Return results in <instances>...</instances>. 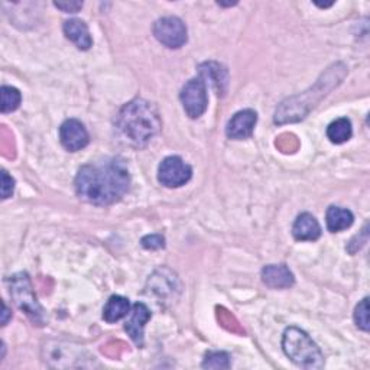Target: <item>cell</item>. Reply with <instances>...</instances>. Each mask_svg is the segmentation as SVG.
I'll return each mask as SVG.
<instances>
[{"instance_id":"obj_1","label":"cell","mask_w":370,"mask_h":370,"mask_svg":"<svg viewBox=\"0 0 370 370\" xmlns=\"http://www.w3.org/2000/svg\"><path fill=\"white\" fill-rule=\"evenodd\" d=\"M129 185V169L120 158L84 165L75 176L77 196L95 206H109L119 201L127 193Z\"/></svg>"},{"instance_id":"obj_2","label":"cell","mask_w":370,"mask_h":370,"mask_svg":"<svg viewBox=\"0 0 370 370\" xmlns=\"http://www.w3.org/2000/svg\"><path fill=\"white\" fill-rule=\"evenodd\" d=\"M116 125L132 145L145 147L159 132L162 122L152 103L134 99L120 110Z\"/></svg>"},{"instance_id":"obj_3","label":"cell","mask_w":370,"mask_h":370,"mask_svg":"<svg viewBox=\"0 0 370 370\" xmlns=\"http://www.w3.org/2000/svg\"><path fill=\"white\" fill-rule=\"evenodd\" d=\"M282 347L285 354L300 367L321 369L324 366V356L318 346L305 332L297 327H290L285 330Z\"/></svg>"},{"instance_id":"obj_4","label":"cell","mask_w":370,"mask_h":370,"mask_svg":"<svg viewBox=\"0 0 370 370\" xmlns=\"http://www.w3.org/2000/svg\"><path fill=\"white\" fill-rule=\"evenodd\" d=\"M11 285V297L15 304L33 321L38 326L45 324V312L42 307L38 304L36 297L32 291V285L29 281L28 273H16L9 278Z\"/></svg>"},{"instance_id":"obj_5","label":"cell","mask_w":370,"mask_h":370,"mask_svg":"<svg viewBox=\"0 0 370 370\" xmlns=\"http://www.w3.org/2000/svg\"><path fill=\"white\" fill-rule=\"evenodd\" d=\"M179 99L185 113H187L191 119H199L200 116H203L208 105L207 87L204 80L201 77L190 80L182 87Z\"/></svg>"},{"instance_id":"obj_6","label":"cell","mask_w":370,"mask_h":370,"mask_svg":"<svg viewBox=\"0 0 370 370\" xmlns=\"http://www.w3.org/2000/svg\"><path fill=\"white\" fill-rule=\"evenodd\" d=\"M154 35L162 45L171 50L181 48L189 38L187 26L176 16H166L157 21L154 25Z\"/></svg>"},{"instance_id":"obj_7","label":"cell","mask_w":370,"mask_h":370,"mask_svg":"<svg viewBox=\"0 0 370 370\" xmlns=\"http://www.w3.org/2000/svg\"><path fill=\"white\" fill-rule=\"evenodd\" d=\"M193 169L179 157L165 158L158 168V179L168 189H178L191 179Z\"/></svg>"},{"instance_id":"obj_8","label":"cell","mask_w":370,"mask_h":370,"mask_svg":"<svg viewBox=\"0 0 370 370\" xmlns=\"http://www.w3.org/2000/svg\"><path fill=\"white\" fill-rule=\"evenodd\" d=\"M60 139L63 147L70 152L81 151L88 145V132L84 125L75 119L65 120L60 127Z\"/></svg>"},{"instance_id":"obj_9","label":"cell","mask_w":370,"mask_h":370,"mask_svg":"<svg viewBox=\"0 0 370 370\" xmlns=\"http://www.w3.org/2000/svg\"><path fill=\"white\" fill-rule=\"evenodd\" d=\"M256 122H258L256 112L250 109L240 110L230 119L226 129V134L230 139H235V141H242V139L250 137L256 126Z\"/></svg>"},{"instance_id":"obj_10","label":"cell","mask_w":370,"mask_h":370,"mask_svg":"<svg viewBox=\"0 0 370 370\" xmlns=\"http://www.w3.org/2000/svg\"><path fill=\"white\" fill-rule=\"evenodd\" d=\"M149 319H151V311L145 304L137 302L133 305L130 318L126 322L125 330L134 342L136 346H141V347L144 346V329H145V324Z\"/></svg>"},{"instance_id":"obj_11","label":"cell","mask_w":370,"mask_h":370,"mask_svg":"<svg viewBox=\"0 0 370 370\" xmlns=\"http://www.w3.org/2000/svg\"><path fill=\"white\" fill-rule=\"evenodd\" d=\"M262 281L273 290H287L295 282L292 272L285 265H268L262 269Z\"/></svg>"},{"instance_id":"obj_12","label":"cell","mask_w":370,"mask_h":370,"mask_svg":"<svg viewBox=\"0 0 370 370\" xmlns=\"http://www.w3.org/2000/svg\"><path fill=\"white\" fill-rule=\"evenodd\" d=\"M292 235L300 242H312L321 236V227L312 214L302 213L297 217L294 223Z\"/></svg>"},{"instance_id":"obj_13","label":"cell","mask_w":370,"mask_h":370,"mask_svg":"<svg viewBox=\"0 0 370 370\" xmlns=\"http://www.w3.org/2000/svg\"><path fill=\"white\" fill-rule=\"evenodd\" d=\"M64 33L71 42H74L77 45L78 50L85 51L92 45V39L90 36L88 28H87L85 22H83L80 19L67 21L64 23Z\"/></svg>"},{"instance_id":"obj_14","label":"cell","mask_w":370,"mask_h":370,"mask_svg":"<svg viewBox=\"0 0 370 370\" xmlns=\"http://www.w3.org/2000/svg\"><path fill=\"white\" fill-rule=\"evenodd\" d=\"M354 221V216L350 210H346L343 207L332 206L327 210V227L332 233H337V231L349 228Z\"/></svg>"},{"instance_id":"obj_15","label":"cell","mask_w":370,"mask_h":370,"mask_svg":"<svg viewBox=\"0 0 370 370\" xmlns=\"http://www.w3.org/2000/svg\"><path fill=\"white\" fill-rule=\"evenodd\" d=\"M129 310H130V304H129L127 298L120 297V295H113L107 301V304L103 310V318L107 322H116V321L122 319L123 317H126L129 314Z\"/></svg>"},{"instance_id":"obj_16","label":"cell","mask_w":370,"mask_h":370,"mask_svg":"<svg viewBox=\"0 0 370 370\" xmlns=\"http://www.w3.org/2000/svg\"><path fill=\"white\" fill-rule=\"evenodd\" d=\"M200 73L203 77L208 78L211 84L217 88L218 95L220 92L226 91V84H227V71L216 63H206L200 67Z\"/></svg>"},{"instance_id":"obj_17","label":"cell","mask_w":370,"mask_h":370,"mask_svg":"<svg viewBox=\"0 0 370 370\" xmlns=\"http://www.w3.org/2000/svg\"><path fill=\"white\" fill-rule=\"evenodd\" d=\"M353 129H352V122L346 117L334 120L329 127H327V136L333 144H344L352 137Z\"/></svg>"},{"instance_id":"obj_18","label":"cell","mask_w":370,"mask_h":370,"mask_svg":"<svg viewBox=\"0 0 370 370\" xmlns=\"http://www.w3.org/2000/svg\"><path fill=\"white\" fill-rule=\"evenodd\" d=\"M22 102V96L18 88L4 85L2 87V112L9 113L19 107Z\"/></svg>"},{"instance_id":"obj_19","label":"cell","mask_w":370,"mask_h":370,"mask_svg":"<svg viewBox=\"0 0 370 370\" xmlns=\"http://www.w3.org/2000/svg\"><path fill=\"white\" fill-rule=\"evenodd\" d=\"M204 369H228L230 367V357L224 352H210L204 361Z\"/></svg>"},{"instance_id":"obj_20","label":"cell","mask_w":370,"mask_h":370,"mask_svg":"<svg viewBox=\"0 0 370 370\" xmlns=\"http://www.w3.org/2000/svg\"><path fill=\"white\" fill-rule=\"evenodd\" d=\"M354 321H356V326L360 330L369 332V298L361 300L356 307Z\"/></svg>"},{"instance_id":"obj_21","label":"cell","mask_w":370,"mask_h":370,"mask_svg":"<svg viewBox=\"0 0 370 370\" xmlns=\"http://www.w3.org/2000/svg\"><path fill=\"white\" fill-rule=\"evenodd\" d=\"M142 246L145 249H151V250L162 249L165 246V239L161 235H149L142 239Z\"/></svg>"},{"instance_id":"obj_22","label":"cell","mask_w":370,"mask_h":370,"mask_svg":"<svg viewBox=\"0 0 370 370\" xmlns=\"http://www.w3.org/2000/svg\"><path fill=\"white\" fill-rule=\"evenodd\" d=\"M15 190V181L6 171H2V199L6 200L14 194Z\"/></svg>"},{"instance_id":"obj_23","label":"cell","mask_w":370,"mask_h":370,"mask_svg":"<svg viewBox=\"0 0 370 370\" xmlns=\"http://www.w3.org/2000/svg\"><path fill=\"white\" fill-rule=\"evenodd\" d=\"M56 8L67 12V14H75L78 12L81 8H83V4L81 2H70V4H63V2H56L54 4Z\"/></svg>"},{"instance_id":"obj_24","label":"cell","mask_w":370,"mask_h":370,"mask_svg":"<svg viewBox=\"0 0 370 370\" xmlns=\"http://www.w3.org/2000/svg\"><path fill=\"white\" fill-rule=\"evenodd\" d=\"M8 317H9V310H8L6 304H4V318H2V324H4V326L8 322Z\"/></svg>"}]
</instances>
